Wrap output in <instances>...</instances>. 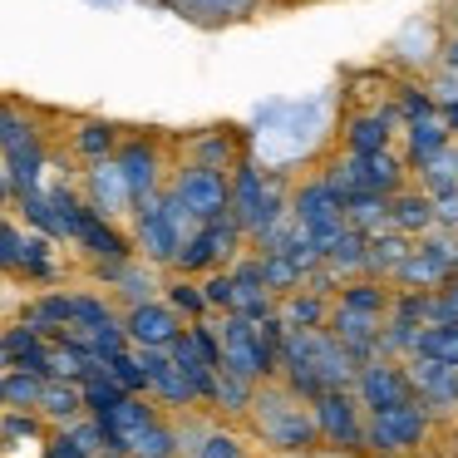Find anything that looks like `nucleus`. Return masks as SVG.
Segmentation results:
<instances>
[{"mask_svg": "<svg viewBox=\"0 0 458 458\" xmlns=\"http://www.w3.org/2000/svg\"><path fill=\"white\" fill-rule=\"evenodd\" d=\"M247 419H251L261 444L276 448V454H316L320 448V434L310 424V404L291 394L281 379H267V385L251 389Z\"/></svg>", "mask_w": 458, "mask_h": 458, "instance_id": "nucleus-1", "label": "nucleus"}, {"mask_svg": "<svg viewBox=\"0 0 458 458\" xmlns=\"http://www.w3.org/2000/svg\"><path fill=\"white\" fill-rule=\"evenodd\" d=\"M129 217H133V237H129L133 257H139L143 267H153V271H173L182 242L198 232V222L168 198V188L153 192V198H143V202H133Z\"/></svg>", "mask_w": 458, "mask_h": 458, "instance_id": "nucleus-2", "label": "nucleus"}, {"mask_svg": "<svg viewBox=\"0 0 458 458\" xmlns=\"http://www.w3.org/2000/svg\"><path fill=\"white\" fill-rule=\"evenodd\" d=\"M242 227L222 212V217H212V222H202L198 232H192L188 242H182V251H178V261H173V276H192V281H202L208 271H227L232 261L242 257Z\"/></svg>", "mask_w": 458, "mask_h": 458, "instance_id": "nucleus-3", "label": "nucleus"}, {"mask_svg": "<svg viewBox=\"0 0 458 458\" xmlns=\"http://www.w3.org/2000/svg\"><path fill=\"white\" fill-rule=\"evenodd\" d=\"M428 424H434V414H428L419 399L394 404V409H379V414L365 419V448H375V454H409V448H424Z\"/></svg>", "mask_w": 458, "mask_h": 458, "instance_id": "nucleus-4", "label": "nucleus"}, {"mask_svg": "<svg viewBox=\"0 0 458 458\" xmlns=\"http://www.w3.org/2000/svg\"><path fill=\"white\" fill-rule=\"evenodd\" d=\"M217 340H222V369H227V375L247 379V385H267V379H276V355L261 350L257 326H251V320L222 316Z\"/></svg>", "mask_w": 458, "mask_h": 458, "instance_id": "nucleus-5", "label": "nucleus"}, {"mask_svg": "<svg viewBox=\"0 0 458 458\" xmlns=\"http://www.w3.org/2000/svg\"><path fill=\"white\" fill-rule=\"evenodd\" d=\"M114 168H119L123 188H129V208L153 198V192H163V143L153 133H129L114 148Z\"/></svg>", "mask_w": 458, "mask_h": 458, "instance_id": "nucleus-6", "label": "nucleus"}, {"mask_svg": "<svg viewBox=\"0 0 458 458\" xmlns=\"http://www.w3.org/2000/svg\"><path fill=\"white\" fill-rule=\"evenodd\" d=\"M168 198L202 227V222H212V217H222V212H227V173L198 168V163H182V168L173 173V182H168Z\"/></svg>", "mask_w": 458, "mask_h": 458, "instance_id": "nucleus-7", "label": "nucleus"}, {"mask_svg": "<svg viewBox=\"0 0 458 458\" xmlns=\"http://www.w3.org/2000/svg\"><path fill=\"white\" fill-rule=\"evenodd\" d=\"M310 424L320 434V448H365V414L350 389H326L310 399Z\"/></svg>", "mask_w": 458, "mask_h": 458, "instance_id": "nucleus-8", "label": "nucleus"}, {"mask_svg": "<svg viewBox=\"0 0 458 458\" xmlns=\"http://www.w3.org/2000/svg\"><path fill=\"white\" fill-rule=\"evenodd\" d=\"M454 247L458 237H448V232H424L419 247H409V257L394 267V281L404 291H438L444 276L454 271Z\"/></svg>", "mask_w": 458, "mask_h": 458, "instance_id": "nucleus-9", "label": "nucleus"}, {"mask_svg": "<svg viewBox=\"0 0 458 458\" xmlns=\"http://www.w3.org/2000/svg\"><path fill=\"white\" fill-rule=\"evenodd\" d=\"M350 399L360 404V414H379V409L409 404L414 389H409V375L399 360H365L355 369V385H350Z\"/></svg>", "mask_w": 458, "mask_h": 458, "instance_id": "nucleus-10", "label": "nucleus"}, {"mask_svg": "<svg viewBox=\"0 0 458 458\" xmlns=\"http://www.w3.org/2000/svg\"><path fill=\"white\" fill-rule=\"evenodd\" d=\"M123 335H129V350H168L173 340L182 335V320L168 301H143V306H129L123 310Z\"/></svg>", "mask_w": 458, "mask_h": 458, "instance_id": "nucleus-11", "label": "nucleus"}, {"mask_svg": "<svg viewBox=\"0 0 458 458\" xmlns=\"http://www.w3.org/2000/svg\"><path fill=\"white\" fill-rule=\"evenodd\" d=\"M70 242H74L80 251H89L94 261H133V242L123 237V232L114 227L109 217L89 212L84 202L70 212Z\"/></svg>", "mask_w": 458, "mask_h": 458, "instance_id": "nucleus-12", "label": "nucleus"}, {"mask_svg": "<svg viewBox=\"0 0 458 458\" xmlns=\"http://www.w3.org/2000/svg\"><path fill=\"white\" fill-rule=\"evenodd\" d=\"M182 153L188 163L198 168H217V173H232L242 158H247V133L237 123H222V129H198L182 139Z\"/></svg>", "mask_w": 458, "mask_h": 458, "instance_id": "nucleus-13", "label": "nucleus"}, {"mask_svg": "<svg viewBox=\"0 0 458 458\" xmlns=\"http://www.w3.org/2000/svg\"><path fill=\"white\" fill-rule=\"evenodd\" d=\"M404 375H409L414 399L428 409V414H438V409H458V369L454 365H438V360L409 355L404 360Z\"/></svg>", "mask_w": 458, "mask_h": 458, "instance_id": "nucleus-14", "label": "nucleus"}, {"mask_svg": "<svg viewBox=\"0 0 458 458\" xmlns=\"http://www.w3.org/2000/svg\"><path fill=\"white\" fill-rule=\"evenodd\" d=\"M84 208L99 212V217H109V222L119 217V212H129V188H123L114 158L89 163V173H84Z\"/></svg>", "mask_w": 458, "mask_h": 458, "instance_id": "nucleus-15", "label": "nucleus"}, {"mask_svg": "<svg viewBox=\"0 0 458 458\" xmlns=\"http://www.w3.org/2000/svg\"><path fill=\"white\" fill-rule=\"evenodd\" d=\"M45 168H50V153H45V139L21 143L15 153H5V188L11 198H30V192L45 188Z\"/></svg>", "mask_w": 458, "mask_h": 458, "instance_id": "nucleus-16", "label": "nucleus"}, {"mask_svg": "<svg viewBox=\"0 0 458 458\" xmlns=\"http://www.w3.org/2000/svg\"><path fill=\"white\" fill-rule=\"evenodd\" d=\"M399 123L394 109H365L345 123V153L350 158H365V153H385L389 148V129Z\"/></svg>", "mask_w": 458, "mask_h": 458, "instance_id": "nucleus-17", "label": "nucleus"}, {"mask_svg": "<svg viewBox=\"0 0 458 458\" xmlns=\"http://www.w3.org/2000/svg\"><path fill=\"white\" fill-rule=\"evenodd\" d=\"M340 222L360 237H379L389 232V198H375V192H345L340 202Z\"/></svg>", "mask_w": 458, "mask_h": 458, "instance_id": "nucleus-18", "label": "nucleus"}, {"mask_svg": "<svg viewBox=\"0 0 458 458\" xmlns=\"http://www.w3.org/2000/svg\"><path fill=\"white\" fill-rule=\"evenodd\" d=\"M389 232H399V237H424V232H434V202L414 188L394 192L389 198Z\"/></svg>", "mask_w": 458, "mask_h": 458, "instance_id": "nucleus-19", "label": "nucleus"}, {"mask_svg": "<svg viewBox=\"0 0 458 458\" xmlns=\"http://www.w3.org/2000/svg\"><path fill=\"white\" fill-rule=\"evenodd\" d=\"M35 414L50 419L55 428H70L74 419H84V394H80V385H64V379H45Z\"/></svg>", "mask_w": 458, "mask_h": 458, "instance_id": "nucleus-20", "label": "nucleus"}, {"mask_svg": "<svg viewBox=\"0 0 458 458\" xmlns=\"http://www.w3.org/2000/svg\"><path fill=\"white\" fill-rule=\"evenodd\" d=\"M119 139H123V129H119V123H109V119H80V123H74L70 148L80 153L84 163H104V158H114Z\"/></svg>", "mask_w": 458, "mask_h": 458, "instance_id": "nucleus-21", "label": "nucleus"}, {"mask_svg": "<svg viewBox=\"0 0 458 458\" xmlns=\"http://www.w3.org/2000/svg\"><path fill=\"white\" fill-rule=\"evenodd\" d=\"M326 316H330V301L310 296V291H291V296L276 301V320L286 330H326Z\"/></svg>", "mask_w": 458, "mask_h": 458, "instance_id": "nucleus-22", "label": "nucleus"}, {"mask_svg": "<svg viewBox=\"0 0 458 458\" xmlns=\"http://www.w3.org/2000/svg\"><path fill=\"white\" fill-rule=\"evenodd\" d=\"M419 188H424L428 202L448 198V192H458V143H444V148L434 153V158L419 168Z\"/></svg>", "mask_w": 458, "mask_h": 458, "instance_id": "nucleus-23", "label": "nucleus"}, {"mask_svg": "<svg viewBox=\"0 0 458 458\" xmlns=\"http://www.w3.org/2000/svg\"><path fill=\"white\" fill-rule=\"evenodd\" d=\"M21 326H30V330H40L45 340H55L70 326V296H64V291H45L40 301H30V306L21 310Z\"/></svg>", "mask_w": 458, "mask_h": 458, "instance_id": "nucleus-24", "label": "nucleus"}, {"mask_svg": "<svg viewBox=\"0 0 458 458\" xmlns=\"http://www.w3.org/2000/svg\"><path fill=\"white\" fill-rule=\"evenodd\" d=\"M114 291H119L123 310H129V306H143V301H158L163 281H158V271H153V267H143V261L133 257V261H123V267H119Z\"/></svg>", "mask_w": 458, "mask_h": 458, "instance_id": "nucleus-25", "label": "nucleus"}, {"mask_svg": "<svg viewBox=\"0 0 458 458\" xmlns=\"http://www.w3.org/2000/svg\"><path fill=\"white\" fill-rule=\"evenodd\" d=\"M335 306H340V310H360V316H379V320H385V316H389V291L379 286V281H369V276H355V281H340Z\"/></svg>", "mask_w": 458, "mask_h": 458, "instance_id": "nucleus-26", "label": "nucleus"}, {"mask_svg": "<svg viewBox=\"0 0 458 458\" xmlns=\"http://www.w3.org/2000/svg\"><path fill=\"white\" fill-rule=\"evenodd\" d=\"M173 11L188 15L192 25H227V21H242V15L257 11V0H178Z\"/></svg>", "mask_w": 458, "mask_h": 458, "instance_id": "nucleus-27", "label": "nucleus"}, {"mask_svg": "<svg viewBox=\"0 0 458 458\" xmlns=\"http://www.w3.org/2000/svg\"><path fill=\"white\" fill-rule=\"evenodd\" d=\"M404 143H409V163L424 168L444 143H454V133L444 129V119H414V123H404Z\"/></svg>", "mask_w": 458, "mask_h": 458, "instance_id": "nucleus-28", "label": "nucleus"}, {"mask_svg": "<svg viewBox=\"0 0 458 458\" xmlns=\"http://www.w3.org/2000/svg\"><path fill=\"white\" fill-rule=\"evenodd\" d=\"M404 257H409V237H399V232L365 237V276H394V267Z\"/></svg>", "mask_w": 458, "mask_h": 458, "instance_id": "nucleus-29", "label": "nucleus"}, {"mask_svg": "<svg viewBox=\"0 0 458 458\" xmlns=\"http://www.w3.org/2000/svg\"><path fill=\"white\" fill-rule=\"evenodd\" d=\"M326 267L335 271L340 281H355V276H365V237L345 227L335 242H330V251H326Z\"/></svg>", "mask_w": 458, "mask_h": 458, "instance_id": "nucleus-30", "label": "nucleus"}, {"mask_svg": "<svg viewBox=\"0 0 458 458\" xmlns=\"http://www.w3.org/2000/svg\"><path fill=\"white\" fill-rule=\"evenodd\" d=\"M40 375H30V369H5L0 375V404L5 409H21V414H35V404H40Z\"/></svg>", "mask_w": 458, "mask_h": 458, "instance_id": "nucleus-31", "label": "nucleus"}, {"mask_svg": "<svg viewBox=\"0 0 458 458\" xmlns=\"http://www.w3.org/2000/svg\"><path fill=\"white\" fill-rule=\"evenodd\" d=\"M30 139H40V123L30 119V109L25 104H0V153H15Z\"/></svg>", "mask_w": 458, "mask_h": 458, "instance_id": "nucleus-32", "label": "nucleus"}, {"mask_svg": "<svg viewBox=\"0 0 458 458\" xmlns=\"http://www.w3.org/2000/svg\"><path fill=\"white\" fill-rule=\"evenodd\" d=\"M21 276H30V281H55L60 276V267H55V242L50 237H40V232H35V237H25L21 242Z\"/></svg>", "mask_w": 458, "mask_h": 458, "instance_id": "nucleus-33", "label": "nucleus"}, {"mask_svg": "<svg viewBox=\"0 0 458 458\" xmlns=\"http://www.w3.org/2000/svg\"><path fill=\"white\" fill-rule=\"evenodd\" d=\"M129 458H182V454H178V434H173V424L153 419V424L129 444Z\"/></svg>", "mask_w": 458, "mask_h": 458, "instance_id": "nucleus-34", "label": "nucleus"}, {"mask_svg": "<svg viewBox=\"0 0 458 458\" xmlns=\"http://www.w3.org/2000/svg\"><path fill=\"white\" fill-rule=\"evenodd\" d=\"M414 355L438 360V365H454L458 369V326H424V330H419Z\"/></svg>", "mask_w": 458, "mask_h": 458, "instance_id": "nucleus-35", "label": "nucleus"}, {"mask_svg": "<svg viewBox=\"0 0 458 458\" xmlns=\"http://www.w3.org/2000/svg\"><path fill=\"white\" fill-rule=\"evenodd\" d=\"M261 291H267L271 301L291 296V291H301V271L291 267L281 251H267V257H261Z\"/></svg>", "mask_w": 458, "mask_h": 458, "instance_id": "nucleus-36", "label": "nucleus"}, {"mask_svg": "<svg viewBox=\"0 0 458 458\" xmlns=\"http://www.w3.org/2000/svg\"><path fill=\"white\" fill-rule=\"evenodd\" d=\"M21 202V212H25V222H30L40 237H50V242H64V222H60V212H55V202L45 198V188L40 192H30V198H15Z\"/></svg>", "mask_w": 458, "mask_h": 458, "instance_id": "nucleus-37", "label": "nucleus"}, {"mask_svg": "<svg viewBox=\"0 0 458 458\" xmlns=\"http://www.w3.org/2000/svg\"><path fill=\"white\" fill-rule=\"evenodd\" d=\"M64 296H70V326L89 330V326H104V320H114L109 296H99V291H64Z\"/></svg>", "mask_w": 458, "mask_h": 458, "instance_id": "nucleus-38", "label": "nucleus"}, {"mask_svg": "<svg viewBox=\"0 0 458 458\" xmlns=\"http://www.w3.org/2000/svg\"><path fill=\"white\" fill-rule=\"evenodd\" d=\"M163 291H168L163 301H168V306L178 310V320H182V326H192V320H202V316H208V306H202V291H198V281H192V276H173Z\"/></svg>", "mask_w": 458, "mask_h": 458, "instance_id": "nucleus-39", "label": "nucleus"}, {"mask_svg": "<svg viewBox=\"0 0 458 458\" xmlns=\"http://www.w3.org/2000/svg\"><path fill=\"white\" fill-rule=\"evenodd\" d=\"M251 389H257V385H247V379H237V375H227V369H217V389H212V409H222V414H247V404H251Z\"/></svg>", "mask_w": 458, "mask_h": 458, "instance_id": "nucleus-40", "label": "nucleus"}, {"mask_svg": "<svg viewBox=\"0 0 458 458\" xmlns=\"http://www.w3.org/2000/svg\"><path fill=\"white\" fill-rule=\"evenodd\" d=\"M80 394H84V414L99 419V414H109V409L123 399V389L114 385L109 375H94V379H84V385H80Z\"/></svg>", "mask_w": 458, "mask_h": 458, "instance_id": "nucleus-41", "label": "nucleus"}, {"mask_svg": "<svg viewBox=\"0 0 458 458\" xmlns=\"http://www.w3.org/2000/svg\"><path fill=\"white\" fill-rule=\"evenodd\" d=\"M188 458H251V454H247V444H242L237 434H227V428H212V424H208L202 444L192 448Z\"/></svg>", "mask_w": 458, "mask_h": 458, "instance_id": "nucleus-42", "label": "nucleus"}, {"mask_svg": "<svg viewBox=\"0 0 458 458\" xmlns=\"http://www.w3.org/2000/svg\"><path fill=\"white\" fill-rule=\"evenodd\" d=\"M104 375L114 379V385L123 389V394H143V365H139V350H123V355H114L109 365H104Z\"/></svg>", "mask_w": 458, "mask_h": 458, "instance_id": "nucleus-43", "label": "nucleus"}, {"mask_svg": "<svg viewBox=\"0 0 458 458\" xmlns=\"http://www.w3.org/2000/svg\"><path fill=\"white\" fill-rule=\"evenodd\" d=\"M60 434L70 438V448H74L80 458H104V434H99V424H94L89 414H84V419H74L70 428H60Z\"/></svg>", "mask_w": 458, "mask_h": 458, "instance_id": "nucleus-44", "label": "nucleus"}, {"mask_svg": "<svg viewBox=\"0 0 458 458\" xmlns=\"http://www.w3.org/2000/svg\"><path fill=\"white\" fill-rule=\"evenodd\" d=\"M198 291H202V306L208 310H222V316L232 310V276L227 271H208V276L198 281Z\"/></svg>", "mask_w": 458, "mask_h": 458, "instance_id": "nucleus-45", "label": "nucleus"}, {"mask_svg": "<svg viewBox=\"0 0 458 458\" xmlns=\"http://www.w3.org/2000/svg\"><path fill=\"white\" fill-rule=\"evenodd\" d=\"M399 119H404V123H414V119H438V104L434 99H428V89H404V94H399Z\"/></svg>", "mask_w": 458, "mask_h": 458, "instance_id": "nucleus-46", "label": "nucleus"}, {"mask_svg": "<svg viewBox=\"0 0 458 458\" xmlns=\"http://www.w3.org/2000/svg\"><path fill=\"white\" fill-rule=\"evenodd\" d=\"M0 434L5 438H35L40 434V419L21 414V409H0Z\"/></svg>", "mask_w": 458, "mask_h": 458, "instance_id": "nucleus-47", "label": "nucleus"}, {"mask_svg": "<svg viewBox=\"0 0 458 458\" xmlns=\"http://www.w3.org/2000/svg\"><path fill=\"white\" fill-rule=\"evenodd\" d=\"M21 242H25L21 227L0 217V271H15V267H21Z\"/></svg>", "mask_w": 458, "mask_h": 458, "instance_id": "nucleus-48", "label": "nucleus"}, {"mask_svg": "<svg viewBox=\"0 0 458 458\" xmlns=\"http://www.w3.org/2000/svg\"><path fill=\"white\" fill-rule=\"evenodd\" d=\"M434 232H448V237H458V192H448V198L434 202Z\"/></svg>", "mask_w": 458, "mask_h": 458, "instance_id": "nucleus-49", "label": "nucleus"}, {"mask_svg": "<svg viewBox=\"0 0 458 458\" xmlns=\"http://www.w3.org/2000/svg\"><path fill=\"white\" fill-rule=\"evenodd\" d=\"M438 296H444L448 306L458 310V271H448V276H444V286H438Z\"/></svg>", "mask_w": 458, "mask_h": 458, "instance_id": "nucleus-50", "label": "nucleus"}, {"mask_svg": "<svg viewBox=\"0 0 458 458\" xmlns=\"http://www.w3.org/2000/svg\"><path fill=\"white\" fill-rule=\"evenodd\" d=\"M438 119H444L448 133H458V104H448V109H438Z\"/></svg>", "mask_w": 458, "mask_h": 458, "instance_id": "nucleus-51", "label": "nucleus"}, {"mask_svg": "<svg viewBox=\"0 0 458 458\" xmlns=\"http://www.w3.org/2000/svg\"><path fill=\"white\" fill-rule=\"evenodd\" d=\"M5 198H11V188H5V173H0V208H5Z\"/></svg>", "mask_w": 458, "mask_h": 458, "instance_id": "nucleus-52", "label": "nucleus"}, {"mask_svg": "<svg viewBox=\"0 0 458 458\" xmlns=\"http://www.w3.org/2000/svg\"><path fill=\"white\" fill-rule=\"evenodd\" d=\"M148 5H168V11H173V5H178V0H148Z\"/></svg>", "mask_w": 458, "mask_h": 458, "instance_id": "nucleus-53", "label": "nucleus"}, {"mask_svg": "<svg viewBox=\"0 0 458 458\" xmlns=\"http://www.w3.org/2000/svg\"><path fill=\"white\" fill-rule=\"evenodd\" d=\"M454 271H458V247H454Z\"/></svg>", "mask_w": 458, "mask_h": 458, "instance_id": "nucleus-54", "label": "nucleus"}, {"mask_svg": "<svg viewBox=\"0 0 458 458\" xmlns=\"http://www.w3.org/2000/svg\"><path fill=\"white\" fill-rule=\"evenodd\" d=\"M0 409H5V404H0Z\"/></svg>", "mask_w": 458, "mask_h": 458, "instance_id": "nucleus-55", "label": "nucleus"}]
</instances>
